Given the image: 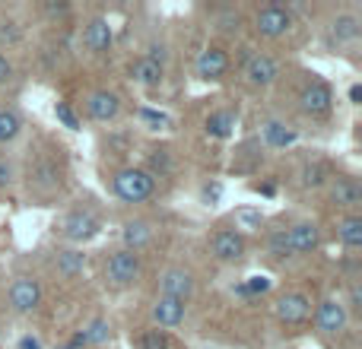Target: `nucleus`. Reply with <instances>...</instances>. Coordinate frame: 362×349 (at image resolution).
<instances>
[{
    "label": "nucleus",
    "mask_w": 362,
    "mask_h": 349,
    "mask_svg": "<svg viewBox=\"0 0 362 349\" xmlns=\"http://www.w3.org/2000/svg\"><path fill=\"white\" fill-rule=\"evenodd\" d=\"M112 194L121 203H146L156 197V178L144 169V165H121L112 172Z\"/></svg>",
    "instance_id": "nucleus-1"
},
{
    "label": "nucleus",
    "mask_w": 362,
    "mask_h": 349,
    "mask_svg": "<svg viewBox=\"0 0 362 349\" xmlns=\"http://www.w3.org/2000/svg\"><path fill=\"white\" fill-rule=\"evenodd\" d=\"M315 333L325 340H340L346 331H350V312L344 308V299L340 295H327L315 305Z\"/></svg>",
    "instance_id": "nucleus-2"
},
{
    "label": "nucleus",
    "mask_w": 362,
    "mask_h": 349,
    "mask_svg": "<svg viewBox=\"0 0 362 349\" xmlns=\"http://www.w3.org/2000/svg\"><path fill=\"white\" fill-rule=\"evenodd\" d=\"M67 181V172H64V162L54 156H38L35 162L25 172V184H29V194H38V197H51L57 194Z\"/></svg>",
    "instance_id": "nucleus-3"
},
{
    "label": "nucleus",
    "mask_w": 362,
    "mask_h": 349,
    "mask_svg": "<svg viewBox=\"0 0 362 349\" xmlns=\"http://www.w3.org/2000/svg\"><path fill=\"white\" fill-rule=\"evenodd\" d=\"M144 276V257L127 248H118L105 257V283L115 289H131Z\"/></svg>",
    "instance_id": "nucleus-4"
},
{
    "label": "nucleus",
    "mask_w": 362,
    "mask_h": 349,
    "mask_svg": "<svg viewBox=\"0 0 362 349\" xmlns=\"http://www.w3.org/2000/svg\"><path fill=\"white\" fill-rule=\"evenodd\" d=\"M54 232L64 238V242H70V244H86V242H93L95 235L102 232V219L95 216L93 210H70V213H64L61 219L54 223Z\"/></svg>",
    "instance_id": "nucleus-5"
},
{
    "label": "nucleus",
    "mask_w": 362,
    "mask_h": 349,
    "mask_svg": "<svg viewBox=\"0 0 362 349\" xmlns=\"http://www.w3.org/2000/svg\"><path fill=\"white\" fill-rule=\"evenodd\" d=\"M242 76L251 89H267L283 76V67L274 54H267V51H251V54L242 61Z\"/></svg>",
    "instance_id": "nucleus-6"
},
{
    "label": "nucleus",
    "mask_w": 362,
    "mask_h": 349,
    "mask_svg": "<svg viewBox=\"0 0 362 349\" xmlns=\"http://www.w3.org/2000/svg\"><path fill=\"white\" fill-rule=\"evenodd\" d=\"M315 312V302L308 292H302V289H289V292H283L280 299L274 302V318L280 321L283 327H299L305 324L308 318H312Z\"/></svg>",
    "instance_id": "nucleus-7"
},
{
    "label": "nucleus",
    "mask_w": 362,
    "mask_h": 349,
    "mask_svg": "<svg viewBox=\"0 0 362 349\" xmlns=\"http://www.w3.org/2000/svg\"><path fill=\"white\" fill-rule=\"evenodd\" d=\"M45 289L35 276H16L6 289V305H10L13 314H35L42 308Z\"/></svg>",
    "instance_id": "nucleus-8"
},
{
    "label": "nucleus",
    "mask_w": 362,
    "mask_h": 349,
    "mask_svg": "<svg viewBox=\"0 0 362 349\" xmlns=\"http://www.w3.org/2000/svg\"><path fill=\"white\" fill-rule=\"evenodd\" d=\"M334 108V89L327 80L312 73V80L299 89V112L308 118H327Z\"/></svg>",
    "instance_id": "nucleus-9"
},
{
    "label": "nucleus",
    "mask_w": 362,
    "mask_h": 349,
    "mask_svg": "<svg viewBox=\"0 0 362 349\" xmlns=\"http://www.w3.org/2000/svg\"><path fill=\"white\" fill-rule=\"evenodd\" d=\"M131 76H134V83H140V86H146V89L163 86V80H165V48L163 45H153L146 54L134 57Z\"/></svg>",
    "instance_id": "nucleus-10"
},
{
    "label": "nucleus",
    "mask_w": 362,
    "mask_h": 349,
    "mask_svg": "<svg viewBox=\"0 0 362 349\" xmlns=\"http://www.w3.org/2000/svg\"><path fill=\"white\" fill-rule=\"evenodd\" d=\"M251 25H255V32L261 38H270V42H274V38H283L289 29H293V10L283 4H267L255 13Z\"/></svg>",
    "instance_id": "nucleus-11"
},
{
    "label": "nucleus",
    "mask_w": 362,
    "mask_h": 349,
    "mask_svg": "<svg viewBox=\"0 0 362 349\" xmlns=\"http://www.w3.org/2000/svg\"><path fill=\"white\" fill-rule=\"evenodd\" d=\"M156 289H159V295H165V299L191 302L194 292H197V276H194V270L178 267L175 264V267H165L163 273H159Z\"/></svg>",
    "instance_id": "nucleus-12"
},
{
    "label": "nucleus",
    "mask_w": 362,
    "mask_h": 349,
    "mask_svg": "<svg viewBox=\"0 0 362 349\" xmlns=\"http://www.w3.org/2000/svg\"><path fill=\"white\" fill-rule=\"evenodd\" d=\"M229 67H232V57L223 45H206V48L197 54V61H194V73H197V80H204V83L226 80Z\"/></svg>",
    "instance_id": "nucleus-13"
},
{
    "label": "nucleus",
    "mask_w": 362,
    "mask_h": 349,
    "mask_svg": "<svg viewBox=\"0 0 362 349\" xmlns=\"http://www.w3.org/2000/svg\"><path fill=\"white\" fill-rule=\"evenodd\" d=\"M83 112H86V118L95 121V124H112L121 114V95L115 93V89H93V93H86V99H83Z\"/></svg>",
    "instance_id": "nucleus-14"
},
{
    "label": "nucleus",
    "mask_w": 362,
    "mask_h": 349,
    "mask_svg": "<svg viewBox=\"0 0 362 349\" xmlns=\"http://www.w3.org/2000/svg\"><path fill=\"white\" fill-rule=\"evenodd\" d=\"M327 200L344 213H356L362 203V184L353 174H331L327 181Z\"/></svg>",
    "instance_id": "nucleus-15"
},
{
    "label": "nucleus",
    "mask_w": 362,
    "mask_h": 349,
    "mask_svg": "<svg viewBox=\"0 0 362 349\" xmlns=\"http://www.w3.org/2000/svg\"><path fill=\"white\" fill-rule=\"evenodd\" d=\"M206 248H210V254L216 257L219 264H238L248 254V238H242L232 229H216L210 235V242H206Z\"/></svg>",
    "instance_id": "nucleus-16"
},
{
    "label": "nucleus",
    "mask_w": 362,
    "mask_h": 349,
    "mask_svg": "<svg viewBox=\"0 0 362 349\" xmlns=\"http://www.w3.org/2000/svg\"><path fill=\"white\" fill-rule=\"evenodd\" d=\"M286 244H289V254L293 257H305V254H312V251H318L321 248L318 223H312V219H299V223H293L286 229Z\"/></svg>",
    "instance_id": "nucleus-17"
},
{
    "label": "nucleus",
    "mask_w": 362,
    "mask_h": 349,
    "mask_svg": "<svg viewBox=\"0 0 362 349\" xmlns=\"http://www.w3.org/2000/svg\"><path fill=\"white\" fill-rule=\"evenodd\" d=\"M150 318H153V327L159 331H175V327L185 324L187 318V302H178V299H165V295H156L150 305Z\"/></svg>",
    "instance_id": "nucleus-18"
},
{
    "label": "nucleus",
    "mask_w": 362,
    "mask_h": 349,
    "mask_svg": "<svg viewBox=\"0 0 362 349\" xmlns=\"http://www.w3.org/2000/svg\"><path fill=\"white\" fill-rule=\"evenodd\" d=\"M83 48L89 51V54H108L112 51V45H115V29H112V23H108L105 16H89L86 19V25H83Z\"/></svg>",
    "instance_id": "nucleus-19"
},
{
    "label": "nucleus",
    "mask_w": 362,
    "mask_h": 349,
    "mask_svg": "<svg viewBox=\"0 0 362 349\" xmlns=\"http://www.w3.org/2000/svg\"><path fill=\"white\" fill-rule=\"evenodd\" d=\"M257 140H261L264 150H289V146L299 140V131H296L293 124H286V121L267 118V121H261Z\"/></svg>",
    "instance_id": "nucleus-20"
},
{
    "label": "nucleus",
    "mask_w": 362,
    "mask_h": 349,
    "mask_svg": "<svg viewBox=\"0 0 362 349\" xmlns=\"http://www.w3.org/2000/svg\"><path fill=\"white\" fill-rule=\"evenodd\" d=\"M121 242H124L127 251L140 254V251H146L156 242V223H150V219H127L121 225Z\"/></svg>",
    "instance_id": "nucleus-21"
},
{
    "label": "nucleus",
    "mask_w": 362,
    "mask_h": 349,
    "mask_svg": "<svg viewBox=\"0 0 362 349\" xmlns=\"http://www.w3.org/2000/svg\"><path fill=\"white\" fill-rule=\"evenodd\" d=\"M238 127V108H216L204 118V134L213 140H229Z\"/></svg>",
    "instance_id": "nucleus-22"
},
{
    "label": "nucleus",
    "mask_w": 362,
    "mask_h": 349,
    "mask_svg": "<svg viewBox=\"0 0 362 349\" xmlns=\"http://www.w3.org/2000/svg\"><path fill=\"white\" fill-rule=\"evenodd\" d=\"M334 238H337L346 251H359L362 248V216L359 213H344V216L334 223Z\"/></svg>",
    "instance_id": "nucleus-23"
},
{
    "label": "nucleus",
    "mask_w": 362,
    "mask_h": 349,
    "mask_svg": "<svg viewBox=\"0 0 362 349\" xmlns=\"http://www.w3.org/2000/svg\"><path fill=\"white\" fill-rule=\"evenodd\" d=\"M327 32H331L334 45H353L362 32V23L356 13H337V16L331 19V25H327Z\"/></svg>",
    "instance_id": "nucleus-24"
},
{
    "label": "nucleus",
    "mask_w": 362,
    "mask_h": 349,
    "mask_svg": "<svg viewBox=\"0 0 362 349\" xmlns=\"http://www.w3.org/2000/svg\"><path fill=\"white\" fill-rule=\"evenodd\" d=\"M264 225H267V219H264V213L257 210V206H238V210L232 213V232H238L242 238L261 235Z\"/></svg>",
    "instance_id": "nucleus-25"
},
{
    "label": "nucleus",
    "mask_w": 362,
    "mask_h": 349,
    "mask_svg": "<svg viewBox=\"0 0 362 349\" xmlns=\"http://www.w3.org/2000/svg\"><path fill=\"white\" fill-rule=\"evenodd\" d=\"M83 270H86V254L76 248H61L54 254V273L61 276V280H76V276H83Z\"/></svg>",
    "instance_id": "nucleus-26"
},
{
    "label": "nucleus",
    "mask_w": 362,
    "mask_h": 349,
    "mask_svg": "<svg viewBox=\"0 0 362 349\" xmlns=\"http://www.w3.org/2000/svg\"><path fill=\"white\" fill-rule=\"evenodd\" d=\"M76 337H80L83 349L102 346V343H108V340H112V324H108L105 318H93L89 324H83L80 331H76Z\"/></svg>",
    "instance_id": "nucleus-27"
},
{
    "label": "nucleus",
    "mask_w": 362,
    "mask_h": 349,
    "mask_svg": "<svg viewBox=\"0 0 362 349\" xmlns=\"http://www.w3.org/2000/svg\"><path fill=\"white\" fill-rule=\"evenodd\" d=\"M327 181H331V169H327V162H321V159H312V162H305L299 169V184L305 187V191L327 187Z\"/></svg>",
    "instance_id": "nucleus-28"
},
{
    "label": "nucleus",
    "mask_w": 362,
    "mask_h": 349,
    "mask_svg": "<svg viewBox=\"0 0 362 349\" xmlns=\"http://www.w3.org/2000/svg\"><path fill=\"white\" fill-rule=\"evenodd\" d=\"M23 127H25V121H23V114H19V108L0 105V146L13 143V140L23 134Z\"/></svg>",
    "instance_id": "nucleus-29"
},
{
    "label": "nucleus",
    "mask_w": 362,
    "mask_h": 349,
    "mask_svg": "<svg viewBox=\"0 0 362 349\" xmlns=\"http://www.w3.org/2000/svg\"><path fill=\"white\" fill-rule=\"evenodd\" d=\"M175 169V159H172L169 150H150V156H146V172L153 174V178H165V174H172Z\"/></svg>",
    "instance_id": "nucleus-30"
},
{
    "label": "nucleus",
    "mask_w": 362,
    "mask_h": 349,
    "mask_svg": "<svg viewBox=\"0 0 362 349\" xmlns=\"http://www.w3.org/2000/svg\"><path fill=\"white\" fill-rule=\"evenodd\" d=\"M267 232V254L274 261H289V244H286V229H264Z\"/></svg>",
    "instance_id": "nucleus-31"
},
{
    "label": "nucleus",
    "mask_w": 362,
    "mask_h": 349,
    "mask_svg": "<svg viewBox=\"0 0 362 349\" xmlns=\"http://www.w3.org/2000/svg\"><path fill=\"white\" fill-rule=\"evenodd\" d=\"M140 349H172V337L159 327H150L140 333Z\"/></svg>",
    "instance_id": "nucleus-32"
},
{
    "label": "nucleus",
    "mask_w": 362,
    "mask_h": 349,
    "mask_svg": "<svg viewBox=\"0 0 362 349\" xmlns=\"http://www.w3.org/2000/svg\"><path fill=\"white\" fill-rule=\"evenodd\" d=\"M216 32H223V35H238V32H242V13L223 10L216 16Z\"/></svg>",
    "instance_id": "nucleus-33"
},
{
    "label": "nucleus",
    "mask_w": 362,
    "mask_h": 349,
    "mask_svg": "<svg viewBox=\"0 0 362 349\" xmlns=\"http://www.w3.org/2000/svg\"><path fill=\"white\" fill-rule=\"evenodd\" d=\"M54 118L61 121L67 131H80V127H83L80 114L74 112V105H70V102H54Z\"/></svg>",
    "instance_id": "nucleus-34"
},
{
    "label": "nucleus",
    "mask_w": 362,
    "mask_h": 349,
    "mask_svg": "<svg viewBox=\"0 0 362 349\" xmlns=\"http://www.w3.org/2000/svg\"><path fill=\"white\" fill-rule=\"evenodd\" d=\"M344 308L353 314H362V286L359 280H350V286H346V299H344Z\"/></svg>",
    "instance_id": "nucleus-35"
},
{
    "label": "nucleus",
    "mask_w": 362,
    "mask_h": 349,
    "mask_svg": "<svg viewBox=\"0 0 362 349\" xmlns=\"http://www.w3.org/2000/svg\"><path fill=\"white\" fill-rule=\"evenodd\" d=\"M140 121L144 124H150L153 131H163V127L172 124V118L165 112H156V108H140Z\"/></svg>",
    "instance_id": "nucleus-36"
},
{
    "label": "nucleus",
    "mask_w": 362,
    "mask_h": 349,
    "mask_svg": "<svg viewBox=\"0 0 362 349\" xmlns=\"http://www.w3.org/2000/svg\"><path fill=\"white\" fill-rule=\"evenodd\" d=\"M270 286H274V283H270L267 276H248V280H245V289H248V299H257V295H267V292H270Z\"/></svg>",
    "instance_id": "nucleus-37"
},
{
    "label": "nucleus",
    "mask_w": 362,
    "mask_h": 349,
    "mask_svg": "<svg viewBox=\"0 0 362 349\" xmlns=\"http://www.w3.org/2000/svg\"><path fill=\"white\" fill-rule=\"evenodd\" d=\"M19 38H23V32H19V25L13 23V19H6V23H0V42H6V45H16Z\"/></svg>",
    "instance_id": "nucleus-38"
},
{
    "label": "nucleus",
    "mask_w": 362,
    "mask_h": 349,
    "mask_svg": "<svg viewBox=\"0 0 362 349\" xmlns=\"http://www.w3.org/2000/svg\"><path fill=\"white\" fill-rule=\"evenodd\" d=\"M13 174H16V169H13L10 159L0 156V191H6V187L13 184Z\"/></svg>",
    "instance_id": "nucleus-39"
},
{
    "label": "nucleus",
    "mask_w": 362,
    "mask_h": 349,
    "mask_svg": "<svg viewBox=\"0 0 362 349\" xmlns=\"http://www.w3.org/2000/svg\"><path fill=\"white\" fill-rule=\"evenodd\" d=\"M251 191L261 194V197H276V184H274V181H255V184H251Z\"/></svg>",
    "instance_id": "nucleus-40"
},
{
    "label": "nucleus",
    "mask_w": 362,
    "mask_h": 349,
    "mask_svg": "<svg viewBox=\"0 0 362 349\" xmlns=\"http://www.w3.org/2000/svg\"><path fill=\"white\" fill-rule=\"evenodd\" d=\"M10 76H13V61L4 54V51H0V86H4V83H10Z\"/></svg>",
    "instance_id": "nucleus-41"
},
{
    "label": "nucleus",
    "mask_w": 362,
    "mask_h": 349,
    "mask_svg": "<svg viewBox=\"0 0 362 349\" xmlns=\"http://www.w3.org/2000/svg\"><path fill=\"white\" fill-rule=\"evenodd\" d=\"M16 349H45V346H42V340H38L35 333H23V337H19V343H16Z\"/></svg>",
    "instance_id": "nucleus-42"
},
{
    "label": "nucleus",
    "mask_w": 362,
    "mask_h": 349,
    "mask_svg": "<svg viewBox=\"0 0 362 349\" xmlns=\"http://www.w3.org/2000/svg\"><path fill=\"white\" fill-rule=\"evenodd\" d=\"M45 13H48V16H67L70 4H45Z\"/></svg>",
    "instance_id": "nucleus-43"
},
{
    "label": "nucleus",
    "mask_w": 362,
    "mask_h": 349,
    "mask_svg": "<svg viewBox=\"0 0 362 349\" xmlns=\"http://www.w3.org/2000/svg\"><path fill=\"white\" fill-rule=\"evenodd\" d=\"M200 194H204V200L210 203V200H219V197H223V187H219V184H204V191H200Z\"/></svg>",
    "instance_id": "nucleus-44"
},
{
    "label": "nucleus",
    "mask_w": 362,
    "mask_h": 349,
    "mask_svg": "<svg viewBox=\"0 0 362 349\" xmlns=\"http://www.w3.org/2000/svg\"><path fill=\"white\" fill-rule=\"evenodd\" d=\"M350 105H362V86L359 83H353L350 86Z\"/></svg>",
    "instance_id": "nucleus-45"
}]
</instances>
